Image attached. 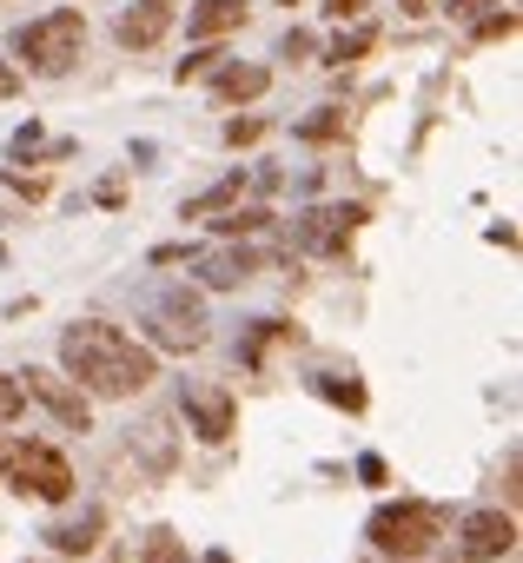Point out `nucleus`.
Segmentation results:
<instances>
[{
  "instance_id": "obj_1",
  "label": "nucleus",
  "mask_w": 523,
  "mask_h": 563,
  "mask_svg": "<svg viewBox=\"0 0 523 563\" xmlns=\"http://www.w3.org/2000/svg\"><path fill=\"white\" fill-rule=\"evenodd\" d=\"M60 372L87 391V398H133L159 378V358L153 345H133L120 325H100V319H80L67 325L60 339Z\"/></svg>"
},
{
  "instance_id": "obj_2",
  "label": "nucleus",
  "mask_w": 523,
  "mask_h": 563,
  "mask_svg": "<svg viewBox=\"0 0 523 563\" xmlns=\"http://www.w3.org/2000/svg\"><path fill=\"white\" fill-rule=\"evenodd\" d=\"M80 41H87V21H80L74 8H60V14H47V21H27V27L14 34V54L27 60V74L60 80V74L80 60Z\"/></svg>"
},
{
  "instance_id": "obj_3",
  "label": "nucleus",
  "mask_w": 523,
  "mask_h": 563,
  "mask_svg": "<svg viewBox=\"0 0 523 563\" xmlns=\"http://www.w3.org/2000/svg\"><path fill=\"white\" fill-rule=\"evenodd\" d=\"M365 537H371L385 556H424V550L444 537V510H437V504H418V497L378 504L371 523H365Z\"/></svg>"
},
{
  "instance_id": "obj_4",
  "label": "nucleus",
  "mask_w": 523,
  "mask_h": 563,
  "mask_svg": "<svg viewBox=\"0 0 523 563\" xmlns=\"http://www.w3.org/2000/svg\"><path fill=\"white\" fill-rule=\"evenodd\" d=\"M146 339L159 352H199L205 345V299L186 286H159L146 299Z\"/></svg>"
},
{
  "instance_id": "obj_5",
  "label": "nucleus",
  "mask_w": 523,
  "mask_h": 563,
  "mask_svg": "<svg viewBox=\"0 0 523 563\" xmlns=\"http://www.w3.org/2000/svg\"><path fill=\"white\" fill-rule=\"evenodd\" d=\"M8 477H14V490H34V497H47V504H67L74 497V471H67V457L54 451V444H8Z\"/></svg>"
},
{
  "instance_id": "obj_6",
  "label": "nucleus",
  "mask_w": 523,
  "mask_h": 563,
  "mask_svg": "<svg viewBox=\"0 0 523 563\" xmlns=\"http://www.w3.org/2000/svg\"><path fill=\"white\" fill-rule=\"evenodd\" d=\"M21 391L41 398L67 431H87V424H93V405H87V391H80L67 372H41V365H27V385H21Z\"/></svg>"
},
{
  "instance_id": "obj_7",
  "label": "nucleus",
  "mask_w": 523,
  "mask_h": 563,
  "mask_svg": "<svg viewBox=\"0 0 523 563\" xmlns=\"http://www.w3.org/2000/svg\"><path fill=\"white\" fill-rule=\"evenodd\" d=\"M365 225V206H312V212H299V225H292V239L305 245V252H345V239Z\"/></svg>"
},
{
  "instance_id": "obj_8",
  "label": "nucleus",
  "mask_w": 523,
  "mask_h": 563,
  "mask_svg": "<svg viewBox=\"0 0 523 563\" xmlns=\"http://www.w3.org/2000/svg\"><path fill=\"white\" fill-rule=\"evenodd\" d=\"M457 543H464V556H470V563L510 556V550H516V517H510V510H470V517H464V530H457Z\"/></svg>"
},
{
  "instance_id": "obj_9",
  "label": "nucleus",
  "mask_w": 523,
  "mask_h": 563,
  "mask_svg": "<svg viewBox=\"0 0 523 563\" xmlns=\"http://www.w3.org/2000/svg\"><path fill=\"white\" fill-rule=\"evenodd\" d=\"M166 27H173V0H133V8L113 21V41L140 54V47H159Z\"/></svg>"
},
{
  "instance_id": "obj_10",
  "label": "nucleus",
  "mask_w": 523,
  "mask_h": 563,
  "mask_svg": "<svg viewBox=\"0 0 523 563\" xmlns=\"http://www.w3.org/2000/svg\"><path fill=\"white\" fill-rule=\"evenodd\" d=\"M186 418H192V431L205 438V444H219V438H232V424H238V411H232V398L225 391H186Z\"/></svg>"
},
{
  "instance_id": "obj_11",
  "label": "nucleus",
  "mask_w": 523,
  "mask_h": 563,
  "mask_svg": "<svg viewBox=\"0 0 523 563\" xmlns=\"http://www.w3.org/2000/svg\"><path fill=\"white\" fill-rule=\"evenodd\" d=\"M258 265H266V258H258V252L232 245V252H205V258H199V278H205L212 292H225V286H245V278H252Z\"/></svg>"
},
{
  "instance_id": "obj_12",
  "label": "nucleus",
  "mask_w": 523,
  "mask_h": 563,
  "mask_svg": "<svg viewBox=\"0 0 523 563\" xmlns=\"http://www.w3.org/2000/svg\"><path fill=\"white\" fill-rule=\"evenodd\" d=\"M186 27H192L199 41H212V34H232V27H245V0H199V8L186 14Z\"/></svg>"
},
{
  "instance_id": "obj_13",
  "label": "nucleus",
  "mask_w": 523,
  "mask_h": 563,
  "mask_svg": "<svg viewBox=\"0 0 523 563\" xmlns=\"http://www.w3.org/2000/svg\"><path fill=\"white\" fill-rule=\"evenodd\" d=\"M266 87H272L266 67H219V74H212V93H219V100H258Z\"/></svg>"
},
{
  "instance_id": "obj_14",
  "label": "nucleus",
  "mask_w": 523,
  "mask_h": 563,
  "mask_svg": "<svg viewBox=\"0 0 523 563\" xmlns=\"http://www.w3.org/2000/svg\"><path fill=\"white\" fill-rule=\"evenodd\" d=\"M100 523H107L100 510L67 517V523H47V543H54V550H67V556H74V550H93V543H100Z\"/></svg>"
},
{
  "instance_id": "obj_15",
  "label": "nucleus",
  "mask_w": 523,
  "mask_h": 563,
  "mask_svg": "<svg viewBox=\"0 0 523 563\" xmlns=\"http://www.w3.org/2000/svg\"><path fill=\"white\" fill-rule=\"evenodd\" d=\"M225 206H238V173H232V179H219V186H205L199 199H186V206H179V219H205V212H225Z\"/></svg>"
},
{
  "instance_id": "obj_16",
  "label": "nucleus",
  "mask_w": 523,
  "mask_h": 563,
  "mask_svg": "<svg viewBox=\"0 0 523 563\" xmlns=\"http://www.w3.org/2000/svg\"><path fill=\"white\" fill-rule=\"evenodd\" d=\"M312 391H319L325 405H345V411H365V385H358V378H332V372H319V378H312Z\"/></svg>"
},
{
  "instance_id": "obj_17",
  "label": "nucleus",
  "mask_w": 523,
  "mask_h": 563,
  "mask_svg": "<svg viewBox=\"0 0 523 563\" xmlns=\"http://www.w3.org/2000/svg\"><path fill=\"white\" fill-rule=\"evenodd\" d=\"M371 47H378V34H371V27H358V34H345V41H332V54H325V60H332V67H352V60H365Z\"/></svg>"
},
{
  "instance_id": "obj_18",
  "label": "nucleus",
  "mask_w": 523,
  "mask_h": 563,
  "mask_svg": "<svg viewBox=\"0 0 523 563\" xmlns=\"http://www.w3.org/2000/svg\"><path fill=\"white\" fill-rule=\"evenodd\" d=\"M146 563H192V556H186V543L173 530H153L146 537Z\"/></svg>"
},
{
  "instance_id": "obj_19",
  "label": "nucleus",
  "mask_w": 523,
  "mask_h": 563,
  "mask_svg": "<svg viewBox=\"0 0 523 563\" xmlns=\"http://www.w3.org/2000/svg\"><path fill=\"white\" fill-rule=\"evenodd\" d=\"M299 133H305V140H338V133H345V113H338V107H319Z\"/></svg>"
},
{
  "instance_id": "obj_20",
  "label": "nucleus",
  "mask_w": 523,
  "mask_h": 563,
  "mask_svg": "<svg viewBox=\"0 0 523 563\" xmlns=\"http://www.w3.org/2000/svg\"><path fill=\"white\" fill-rule=\"evenodd\" d=\"M266 219H272V212H258V206H252V212H238V206H225V219H219V232H232V239H238V232H258V225H266Z\"/></svg>"
},
{
  "instance_id": "obj_21",
  "label": "nucleus",
  "mask_w": 523,
  "mask_h": 563,
  "mask_svg": "<svg viewBox=\"0 0 523 563\" xmlns=\"http://www.w3.org/2000/svg\"><path fill=\"white\" fill-rule=\"evenodd\" d=\"M21 411H27V391H21V385H14L8 372H0V424H14Z\"/></svg>"
},
{
  "instance_id": "obj_22",
  "label": "nucleus",
  "mask_w": 523,
  "mask_h": 563,
  "mask_svg": "<svg viewBox=\"0 0 523 563\" xmlns=\"http://www.w3.org/2000/svg\"><path fill=\"white\" fill-rule=\"evenodd\" d=\"M219 60H225L219 47H199V54H186V60H179V80H199V74H212Z\"/></svg>"
},
{
  "instance_id": "obj_23",
  "label": "nucleus",
  "mask_w": 523,
  "mask_h": 563,
  "mask_svg": "<svg viewBox=\"0 0 523 563\" xmlns=\"http://www.w3.org/2000/svg\"><path fill=\"white\" fill-rule=\"evenodd\" d=\"M516 34V14H490L483 27H477V41H510Z\"/></svg>"
},
{
  "instance_id": "obj_24",
  "label": "nucleus",
  "mask_w": 523,
  "mask_h": 563,
  "mask_svg": "<svg viewBox=\"0 0 523 563\" xmlns=\"http://www.w3.org/2000/svg\"><path fill=\"white\" fill-rule=\"evenodd\" d=\"M258 133H266V126H258V120H232V126H225V140H232V146H252Z\"/></svg>"
},
{
  "instance_id": "obj_25",
  "label": "nucleus",
  "mask_w": 523,
  "mask_h": 563,
  "mask_svg": "<svg viewBox=\"0 0 523 563\" xmlns=\"http://www.w3.org/2000/svg\"><path fill=\"white\" fill-rule=\"evenodd\" d=\"M299 54H312V34H305V27L286 34V60H299Z\"/></svg>"
},
{
  "instance_id": "obj_26",
  "label": "nucleus",
  "mask_w": 523,
  "mask_h": 563,
  "mask_svg": "<svg viewBox=\"0 0 523 563\" xmlns=\"http://www.w3.org/2000/svg\"><path fill=\"white\" fill-rule=\"evenodd\" d=\"M358 477L365 484H385V457H358Z\"/></svg>"
},
{
  "instance_id": "obj_27",
  "label": "nucleus",
  "mask_w": 523,
  "mask_h": 563,
  "mask_svg": "<svg viewBox=\"0 0 523 563\" xmlns=\"http://www.w3.org/2000/svg\"><path fill=\"white\" fill-rule=\"evenodd\" d=\"M358 8H365V0H325V14H332V21H352Z\"/></svg>"
},
{
  "instance_id": "obj_28",
  "label": "nucleus",
  "mask_w": 523,
  "mask_h": 563,
  "mask_svg": "<svg viewBox=\"0 0 523 563\" xmlns=\"http://www.w3.org/2000/svg\"><path fill=\"white\" fill-rule=\"evenodd\" d=\"M8 93H21V74H14L8 60H0V100H8Z\"/></svg>"
},
{
  "instance_id": "obj_29",
  "label": "nucleus",
  "mask_w": 523,
  "mask_h": 563,
  "mask_svg": "<svg viewBox=\"0 0 523 563\" xmlns=\"http://www.w3.org/2000/svg\"><path fill=\"white\" fill-rule=\"evenodd\" d=\"M450 8H457V14H470V8H483V0H450Z\"/></svg>"
},
{
  "instance_id": "obj_30",
  "label": "nucleus",
  "mask_w": 523,
  "mask_h": 563,
  "mask_svg": "<svg viewBox=\"0 0 523 563\" xmlns=\"http://www.w3.org/2000/svg\"><path fill=\"white\" fill-rule=\"evenodd\" d=\"M398 8H411V14H424V8H431V0H398Z\"/></svg>"
},
{
  "instance_id": "obj_31",
  "label": "nucleus",
  "mask_w": 523,
  "mask_h": 563,
  "mask_svg": "<svg viewBox=\"0 0 523 563\" xmlns=\"http://www.w3.org/2000/svg\"><path fill=\"white\" fill-rule=\"evenodd\" d=\"M0 471H8V444H0Z\"/></svg>"
},
{
  "instance_id": "obj_32",
  "label": "nucleus",
  "mask_w": 523,
  "mask_h": 563,
  "mask_svg": "<svg viewBox=\"0 0 523 563\" xmlns=\"http://www.w3.org/2000/svg\"><path fill=\"white\" fill-rule=\"evenodd\" d=\"M205 563H232V556H205Z\"/></svg>"
},
{
  "instance_id": "obj_33",
  "label": "nucleus",
  "mask_w": 523,
  "mask_h": 563,
  "mask_svg": "<svg viewBox=\"0 0 523 563\" xmlns=\"http://www.w3.org/2000/svg\"><path fill=\"white\" fill-rule=\"evenodd\" d=\"M286 8H292V0H286Z\"/></svg>"
}]
</instances>
